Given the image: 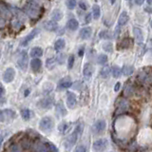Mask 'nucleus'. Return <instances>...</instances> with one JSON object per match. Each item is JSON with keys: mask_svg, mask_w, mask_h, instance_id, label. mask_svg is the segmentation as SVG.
I'll use <instances>...</instances> for the list:
<instances>
[{"mask_svg": "<svg viewBox=\"0 0 152 152\" xmlns=\"http://www.w3.org/2000/svg\"><path fill=\"white\" fill-rule=\"evenodd\" d=\"M82 132H83V124H79V125L75 127L73 132L71 133V134H69L65 140V142H64L65 148L69 150L71 147L76 144V142H77L80 135L82 134Z\"/></svg>", "mask_w": 152, "mask_h": 152, "instance_id": "1", "label": "nucleus"}, {"mask_svg": "<svg viewBox=\"0 0 152 152\" xmlns=\"http://www.w3.org/2000/svg\"><path fill=\"white\" fill-rule=\"evenodd\" d=\"M24 12H25L27 15H28V17H31V19H36L39 17L41 14V7L39 6V4H37L36 2L30 1L25 5Z\"/></svg>", "mask_w": 152, "mask_h": 152, "instance_id": "2", "label": "nucleus"}, {"mask_svg": "<svg viewBox=\"0 0 152 152\" xmlns=\"http://www.w3.org/2000/svg\"><path fill=\"white\" fill-rule=\"evenodd\" d=\"M53 126H54V122L50 116L43 117L39 122V129L42 132L50 133L53 129Z\"/></svg>", "mask_w": 152, "mask_h": 152, "instance_id": "3", "label": "nucleus"}, {"mask_svg": "<svg viewBox=\"0 0 152 152\" xmlns=\"http://www.w3.org/2000/svg\"><path fill=\"white\" fill-rule=\"evenodd\" d=\"M28 56L26 50H22L20 52L17 60V65L19 66V69L23 71H26L28 69Z\"/></svg>", "mask_w": 152, "mask_h": 152, "instance_id": "4", "label": "nucleus"}, {"mask_svg": "<svg viewBox=\"0 0 152 152\" xmlns=\"http://www.w3.org/2000/svg\"><path fill=\"white\" fill-rule=\"evenodd\" d=\"M107 146H108V141L107 139L101 138V139H98L93 142L92 148L95 152H103L107 148Z\"/></svg>", "mask_w": 152, "mask_h": 152, "instance_id": "5", "label": "nucleus"}, {"mask_svg": "<svg viewBox=\"0 0 152 152\" xmlns=\"http://www.w3.org/2000/svg\"><path fill=\"white\" fill-rule=\"evenodd\" d=\"M16 117V114L12 109H3L0 110V122L6 123L7 121H12Z\"/></svg>", "mask_w": 152, "mask_h": 152, "instance_id": "6", "label": "nucleus"}, {"mask_svg": "<svg viewBox=\"0 0 152 152\" xmlns=\"http://www.w3.org/2000/svg\"><path fill=\"white\" fill-rule=\"evenodd\" d=\"M39 28H33V30L28 33V35H26L25 37L23 38V40L21 41V46H23V47H26V46H28V43H30L33 38H34L38 33H39Z\"/></svg>", "mask_w": 152, "mask_h": 152, "instance_id": "7", "label": "nucleus"}, {"mask_svg": "<svg viewBox=\"0 0 152 152\" xmlns=\"http://www.w3.org/2000/svg\"><path fill=\"white\" fill-rule=\"evenodd\" d=\"M106 126L107 125L104 120H98L97 122H95L92 126V132L94 134H100V133H102L106 129Z\"/></svg>", "mask_w": 152, "mask_h": 152, "instance_id": "8", "label": "nucleus"}, {"mask_svg": "<svg viewBox=\"0 0 152 152\" xmlns=\"http://www.w3.org/2000/svg\"><path fill=\"white\" fill-rule=\"evenodd\" d=\"M76 104H77V97L73 92L69 91L66 93V106L69 108L72 109L76 107Z\"/></svg>", "mask_w": 152, "mask_h": 152, "instance_id": "9", "label": "nucleus"}, {"mask_svg": "<svg viewBox=\"0 0 152 152\" xmlns=\"http://www.w3.org/2000/svg\"><path fill=\"white\" fill-rule=\"evenodd\" d=\"M15 77V70L12 68H8L3 74V80L6 83H12Z\"/></svg>", "mask_w": 152, "mask_h": 152, "instance_id": "10", "label": "nucleus"}, {"mask_svg": "<svg viewBox=\"0 0 152 152\" xmlns=\"http://www.w3.org/2000/svg\"><path fill=\"white\" fill-rule=\"evenodd\" d=\"M53 104V100H52L51 97H46V98H43L41 99L39 102H38V106L41 108H44V109H49L52 107Z\"/></svg>", "mask_w": 152, "mask_h": 152, "instance_id": "11", "label": "nucleus"}, {"mask_svg": "<svg viewBox=\"0 0 152 152\" xmlns=\"http://www.w3.org/2000/svg\"><path fill=\"white\" fill-rule=\"evenodd\" d=\"M133 46V39L130 37H126L119 43V49L120 50H126L130 49Z\"/></svg>", "mask_w": 152, "mask_h": 152, "instance_id": "12", "label": "nucleus"}, {"mask_svg": "<svg viewBox=\"0 0 152 152\" xmlns=\"http://www.w3.org/2000/svg\"><path fill=\"white\" fill-rule=\"evenodd\" d=\"M55 110H56V113L58 114V116H60V117H64L66 115V113H68V111H66V109L62 101H59L56 104Z\"/></svg>", "mask_w": 152, "mask_h": 152, "instance_id": "13", "label": "nucleus"}, {"mask_svg": "<svg viewBox=\"0 0 152 152\" xmlns=\"http://www.w3.org/2000/svg\"><path fill=\"white\" fill-rule=\"evenodd\" d=\"M133 33H134L135 38H136V42L138 45H142V41H144V35H142V31L140 28L134 27L133 28Z\"/></svg>", "mask_w": 152, "mask_h": 152, "instance_id": "14", "label": "nucleus"}, {"mask_svg": "<svg viewBox=\"0 0 152 152\" xmlns=\"http://www.w3.org/2000/svg\"><path fill=\"white\" fill-rule=\"evenodd\" d=\"M71 86H72L71 79L69 77H65V78L60 80V82L58 84V88L59 89H66V88H70Z\"/></svg>", "mask_w": 152, "mask_h": 152, "instance_id": "15", "label": "nucleus"}, {"mask_svg": "<svg viewBox=\"0 0 152 152\" xmlns=\"http://www.w3.org/2000/svg\"><path fill=\"white\" fill-rule=\"evenodd\" d=\"M128 108V103L126 100L122 99L119 100L117 103V113H123Z\"/></svg>", "mask_w": 152, "mask_h": 152, "instance_id": "16", "label": "nucleus"}, {"mask_svg": "<svg viewBox=\"0 0 152 152\" xmlns=\"http://www.w3.org/2000/svg\"><path fill=\"white\" fill-rule=\"evenodd\" d=\"M91 32H92L91 28H90V27H85L80 31L79 34H80V37L82 38V39L87 40V39H89L90 36H91Z\"/></svg>", "mask_w": 152, "mask_h": 152, "instance_id": "17", "label": "nucleus"}, {"mask_svg": "<svg viewBox=\"0 0 152 152\" xmlns=\"http://www.w3.org/2000/svg\"><path fill=\"white\" fill-rule=\"evenodd\" d=\"M94 71V68L93 66L90 64V63H86L84 65V69H83V73H84V76L87 78H89L90 76L92 75Z\"/></svg>", "mask_w": 152, "mask_h": 152, "instance_id": "18", "label": "nucleus"}, {"mask_svg": "<svg viewBox=\"0 0 152 152\" xmlns=\"http://www.w3.org/2000/svg\"><path fill=\"white\" fill-rule=\"evenodd\" d=\"M42 66V61L39 58H33L31 61V68L34 72H38L41 69Z\"/></svg>", "mask_w": 152, "mask_h": 152, "instance_id": "19", "label": "nucleus"}, {"mask_svg": "<svg viewBox=\"0 0 152 152\" xmlns=\"http://www.w3.org/2000/svg\"><path fill=\"white\" fill-rule=\"evenodd\" d=\"M44 28L45 30L49 31H54L58 28V25H57V22L54 20H50L44 23Z\"/></svg>", "mask_w": 152, "mask_h": 152, "instance_id": "20", "label": "nucleus"}, {"mask_svg": "<svg viewBox=\"0 0 152 152\" xmlns=\"http://www.w3.org/2000/svg\"><path fill=\"white\" fill-rule=\"evenodd\" d=\"M33 152H50V149L47 145L42 144V142H36L33 145Z\"/></svg>", "mask_w": 152, "mask_h": 152, "instance_id": "21", "label": "nucleus"}, {"mask_svg": "<svg viewBox=\"0 0 152 152\" xmlns=\"http://www.w3.org/2000/svg\"><path fill=\"white\" fill-rule=\"evenodd\" d=\"M30 55L33 58H39L43 55V49L40 47H34L31 50Z\"/></svg>", "mask_w": 152, "mask_h": 152, "instance_id": "22", "label": "nucleus"}, {"mask_svg": "<svg viewBox=\"0 0 152 152\" xmlns=\"http://www.w3.org/2000/svg\"><path fill=\"white\" fill-rule=\"evenodd\" d=\"M78 27H79V23H78V21L76 20V19H74V18L69 19V20L68 21V23H66V28H68L69 31H74L77 30Z\"/></svg>", "mask_w": 152, "mask_h": 152, "instance_id": "23", "label": "nucleus"}, {"mask_svg": "<svg viewBox=\"0 0 152 152\" xmlns=\"http://www.w3.org/2000/svg\"><path fill=\"white\" fill-rule=\"evenodd\" d=\"M129 20V17L127 15V12H123L120 16H119V19H118V25L119 26H125L126 24L128 22Z\"/></svg>", "mask_w": 152, "mask_h": 152, "instance_id": "24", "label": "nucleus"}, {"mask_svg": "<svg viewBox=\"0 0 152 152\" xmlns=\"http://www.w3.org/2000/svg\"><path fill=\"white\" fill-rule=\"evenodd\" d=\"M66 46V42L64 39H62V38H59V39H57L54 43V50H57V51H60L62 50L65 48Z\"/></svg>", "mask_w": 152, "mask_h": 152, "instance_id": "25", "label": "nucleus"}, {"mask_svg": "<svg viewBox=\"0 0 152 152\" xmlns=\"http://www.w3.org/2000/svg\"><path fill=\"white\" fill-rule=\"evenodd\" d=\"M20 146L23 150H28L31 148V140L28 139V138H23V139L20 141Z\"/></svg>", "mask_w": 152, "mask_h": 152, "instance_id": "26", "label": "nucleus"}, {"mask_svg": "<svg viewBox=\"0 0 152 152\" xmlns=\"http://www.w3.org/2000/svg\"><path fill=\"white\" fill-rule=\"evenodd\" d=\"M50 17H51V20H54L57 22V21L61 20V18L63 17V13H62L60 10H54V11L51 12Z\"/></svg>", "mask_w": 152, "mask_h": 152, "instance_id": "27", "label": "nucleus"}, {"mask_svg": "<svg viewBox=\"0 0 152 152\" xmlns=\"http://www.w3.org/2000/svg\"><path fill=\"white\" fill-rule=\"evenodd\" d=\"M133 72H134V68H133L132 66L126 65V66H123V69H122V74H124L125 76H129Z\"/></svg>", "mask_w": 152, "mask_h": 152, "instance_id": "28", "label": "nucleus"}, {"mask_svg": "<svg viewBox=\"0 0 152 152\" xmlns=\"http://www.w3.org/2000/svg\"><path fill=\"white\" fill-rule=\"evenodd\" d=\"M21 116H22V118H23L25 121H28V120H30V119H31V112L30 109H28V108H23V109H21Z\"/></svg>", "mask_w": 152, "mask_h": 152, "instance_id": "29", "label": "nucleus"}, {"mask_svg": "<svg viewBox=\"0 0 152 152\" xmlns=\"http://www.w3.org/2000/svg\"><path fill=\"white\" fill-rule=\"evenodd\" d=\"M100 14H101V10H100V7L97 4L93 5L92 7V16L94 19H98L100 17Z\"/></svg>", "mask_w": 152, "mask_h": 152, "instance_id": "30", "label": "nucleus"}, {"mask_svg": "<svg viewBox=\"0 0 152 152\" xmlns=\"http://www.w3.org/2000/svg\"><path fill=\"white\" fill-rule=\"evenodd\" d=\"M111 73L114 78H118L122 74V69L118 66H113L111 68Z\"/></svg>", "mask_w": 152, "mask_h": 152, "instance_id": "31", "label": "nucleus"}, {"mask_svg": "<svg viewBox=\"0 0 152 152\" xmlns=\"http://www.w3.org/2000/svg\"><path fill=\"white\" fill-rule=\"evenodd\" d=\"M110 71H111V69L108 66H104L102 69L101 72H100V76H101L102 78H107L109 73H110Z\"/></svg>", "mask_w": 152, "mask_h": 152, "instance_id": "32", "label": "nucleus"}, {"mask_svg": "<svg viewBox=\"0 0 152 152\" xmlns=\"http://www.w3.org/2000/svg\"><path fill=\"white\" fill-rule=\"evenodd\" d=\"M99 37L103 38V39H111V33L108 31H102L99 33Z\"/></svg>", "mask_w": 152, "mask_h": 152, "instance_id": "33", "label": "nucleus"}, {"mask_svg": "<svg viewBox=\"0 0 152 152\" xmlns=\"http://www.w3.org/2000/svg\"><path fill=\"white\" fill-rule=\"evenodd\" d=\"M107 62V56L106 54H100L98 55L97 58V63L100 65H104Z\"/></svg>", "mask_w": 152, "mask_h": 152, "instance_id": "34", "label": "nucleus"}, {"mask_svg": "<svg viewBox=\"0 0 152 152\" xmlns=\"http://www.w3.org/2000/svg\"><path fill=\"white\" fill-rule=\"evenodd\" d=\"M58 129L61 133H66V131H68L69 129V125L66 124V122H63V123H61L59 126H58Z\"/></svg>", "mask_w": 152, "mask_h": 152, "instance_id": "35", "label": "nucleus"}, {"mask_svg": "<svg viewBox=\"0 0 152 152\" xmlns=\"http://www.w3.org/2000/svg\"><path fill=\"white\" fill-rule=\"evenodd\" d=\"M66 7H68V9L73 10L76 7V5H77V1H76V0H66Z\"/></svg>", "mask_w": 152, "mask_h": 152, "instance_id": "36", "label": "nucleus"}, {"mask_svg": "<svg viewBox=\"0 0 152 152\" xmlns=\"http://www.w3.org/2000/svg\"><path fill=\"white\" fill-rule=\"evenodd\" d=\"M9 152H22L21 146H19L17 144H12L9 148Z\"/></svg>", "mask_w": 152, "mask_h": 152, "instance_id": "37", "label": "nucleus"}, {"mask_svg": "<svg viewBox=\"0 0 152 152\" xmlns=\"http://www.w3.org/2000/svg\"><path fill=\"white\" fill-rule=\"evenodd\" d=\"M103 49H104V50H106L107 52H112V50H113V45H112V43H110V42L104 43V44L103 45Z\"/></svg>", "mask_w": 152, "mask_h": 152, "instance_id": "38", "label": "nucleus"}, {"mask_svg": "<svg viewBox=\"0 0 152 152\" xmlns=\"http://www.w3.org/2000/svg\"><path fill=\"white\" fill-rule=\"evenodd\" d=\"M74 60H75V58H74V55H73V54L69 55V59H68V69H71L73 68V65H74Z\"/></svg>", "mask_w": 152, "mask_h": 152, "instance_id": "39", "label": "nucleus"}, {"mask_svg": "<svg viewBox=\"0 0 152 152\" xmlns=\"http://www.w3.org/2000/svg\"><path fill=\"white\" fill-rule=\"evenodd\" d=\"M125 95L126 97H128V96H131V94L133 93V88H132V86L131 85H128V86H126V89H125Z\"/></svg>", "mask_w": 152, "mask_h": 152, "instance_id": "40", "label": "nucleus"}, {"mask_svg": "<svg viewBox=\"0 0 152 152\" xmlns=\"http://www.w3.org/2000/svg\"><path fill=\"white\" fill-rule=\"evenodd\" d=\"M79 7L82 10H84V11H87V10L88 9V1H86V0H81V1H79Z\"/></svg>", "mask_w": 152, "mask_h": 152, "instance_id": "41", "label": "nucleus"}, {"mask_svg": "<svg viewBox=\"0 0 152 152\" xmlns=\"http://www.w3.org/2000/svg\"><path fill=\"white\" fill-rule=\"evenodd\" d=\"M65 60H66V54L65 53L59 54L58 56H57V58H56V61L58 62V64H63L65 62Z\"/></svg>", "mask_w": 152, "mask_h": 152, "instance_id": "42", "label": "nucleus"}, {"mask_svg": "<svg viewBox=\"0 0 152 152\" xmlns=\"http://www.w3.org/2000/svg\"><path fill=\"white\" fill-rule=\"evenodd\" d=\"M47 145H48V147H49L50 151H51V152H59L58 148H57V147L55 146V145L52 144V142H48Z\"/></svg>", "mask_w": 152, "mask_h": 152, "instance_id": "43", "label": "nucleus"}, {"mask_svg": "<svg viewBox=\"0 0 152 152\" xmlns=\"http://www.w3.org/2000/svg\"><path fill=\"white\" fill-rule=\"evenodd\" d=\"M5 88H4V87L3 86L0 84V100H1L2 102H4L5 101Z\"/></svg>", "mask_w": 152, "mask_h": 152, "instance_id": "44", "label": "nucleus"}, {"mask_svg": "<svg viewBox=\"0 0 152 152\" xmlns=\"http://www.w3.org/2000/svg\"><path fill=\"white\" fill-rule=\"evenodd\" d=\"M74 152H87V149H86V147L84 145H80L76 146V148L74 149Z\"/></svg>", "mask_w": 152, "mask_h": 152, "instance_id": "45", "label": "nucleus"}, {"mask_svg": "<svg viewBox=\"0 0 152 152\" xmlns=\"http://www.w3.org/2000/svg\"><path fill=\"white\" fill-rule=\"evenodd\" d=\"M91 16H92V13H88L87 16H86V18H85V22L89 23L90 21H91Z\"/></svg>", "mask_w": 152, "mask_h": 152, "instance_id": "46", "label": "nucleus"}, {"mask_svg": "<svg viewBox=\"0 0 152 152\" xmlns=\"http://www.w3.org/2000/svg\"><path fill=\"white\" fill-rule=\"evenodd\" d=\"M120 88H121V84L118 82L115 86H114V91H119Z\"/></svg>", "mask_w": 152, "mask_h": 152, "instance_id": "47", "label": "nucleus"}, {"mask_svg": "<svg viewBox=\"0 0 152 152\" xmlns=\"http://www.w3.org/2000/svg\"><path fill=\"white\" fill-rule=\"evenodd\" d=\"M134 1L137 5H139L140 6V5H142V3L145 2V0H134Z\"/></svg>", "mask_w": 152, "mask_h": 152, "instance_id": "48", "label": "nucleus"}, {"mask_svg": "<svg viewBox=\"0 0 152 152\" xmlns=\"http://www.w3.org/2000/svg\"><path fill=\"white\" fill-rule=\"evenodd\" d=\"M3 139H4L3 135L0 134V148H1V145H2V142H3Z\"/></svg>", "mask_w": 152, "mask_h": 152, "instance_id": "49", "label": "nucleus"}, {"mask_svg": "<svg viewBox=\"0 0 152 152\" xmlns=\"http://www.w3.org/2000/svg\"><path fill=\"white\" fill-rule=\"evenodd\" d=\"M83 53H84V49H81L80 51H79V55H80V56H82Z\"/></svg>", "mask_w": 152, "mask_h": 152, "instance_id": "50", "label": "nucleus"}, {"mask_svg": "<svg viewBox=\"0 0 152 152\" xmlns=\"http://www.w3.org/2000/svg\"><path fill=\"white\" fill-rule=\"evenodd\" d=\"M145 11H147V12H149V13L152 12V9H150V8H145Z\"/></svg>", "mask_w": 152, "mask_h": 152, "instance_id": "51", "label": "nucleus"}, {"mask_svg": "<svg viewBox=\"0 0 152 152\" xmlns=\"http://www.w3.org/2000/svg\"><path fill=\"white\" fill-rule=\"evenodd\" d=\"M28 93H30V90H28H28H26V92H25V96H28Z\"/></svg>", "mask_w": 152, "mask_h": 152, "instance_id": "52", "label": "nucleus"}, {"mask_svg": "<svg viewBox=\"0 0 152 152\" xmlns=\"http://www.w3.org/2000/svg\"><path fill=\"white\" fill-rule=\"evenodd\" d=\"M109 1H110V4H111V5H113L114 3H115L116 0H109Z\"/></svg>", "mask_w": 152, "mask_h": 152, "instance_id": "53", "label": "nucleus"}, {"mask_svg": "<svg viewBox=\"0 0 152 152\" xmlns=\"http://www.w3.org/2000/svg\"><path fill=\"white\" fill-rule=\"evenodd\" d=\"M147 2H148L149 5H151L152 4V0H147Z\"/></svg>", "mask_w": 152, "mask_h": 152, "instance_id": "54", "label": "nucleus"}, {"mask_svg": "<svg viewBox=\"0 0 152 152\" xmlns=\"http://www.w3.org/2000/svg\"><path fill=\"white\" fill-rule=\"evenodd\" d=\"M149 43H150V45H151V47H152V39H151V40L149 41Z\"/></svg>", "mask_w": 152, "mask_h": 152, "instance_id": "55", "label": "nucleus"}, {"mask_svg": "<svg viewBox=\"0 0 152 152\" xmlns=\"http://www.w3.org/2000/svg\"><path fill=\"white\" fill-rule=\"evenodd\" d=\"M150 26H151V28H152V19H151V22H150Z\"/></svg>", "mask_w": 152, "mask_h": 152, "instance_id": "56", "label": "nucleus"}, {"mask_svg": "<svg viewBox=\"0 0 152 152\" xmlns=\"http://www.w3.org/2000/svg\"><path fill=\"white\" fill-rule=\"evenodd\" d=\"M0 58H1V50H0Z\"/></svg>", "mask_w": 152, "mask_h": 152, "instance_id": "57", "label": "nucleus"}, {"mask_svg": "<svg viewBox=\"0 0 152 152\" xmlns=\"http://www.w3.org/2000/svg\"><path fill=\"white\" fill-rule=\"evenodd\" d=\"M126 1H129V0H126Z\"/></svg>", "mask_w": 152, "mask_h": 152, "instance_id": "58", "label": "nucleus"}]
</instances>
